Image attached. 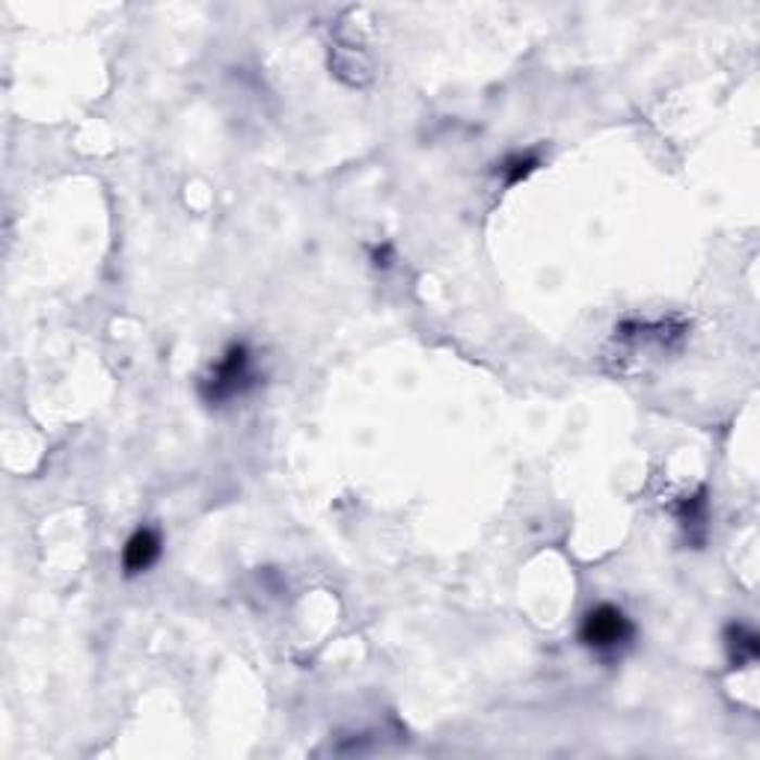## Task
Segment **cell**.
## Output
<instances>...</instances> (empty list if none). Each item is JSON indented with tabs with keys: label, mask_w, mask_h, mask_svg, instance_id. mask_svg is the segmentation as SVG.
Instances as JSON below:
<instances>
[{
	"label": "cell",
	"mask_w": 760,
	"mask_h": 760,
	"mask_svg": "<svg viewBox=\"0 0 760 760\" xmlns=\"http://www.w3.org/2000/svg\"><path fill=\"white\" fill-rule=\"evenodd\" d=\"M258 380H262V375L256 371V357H253L250 345L232 342L208 369V375H202L197 390L208 407H224V404H232L236 398H244L246 392L256 390Z\"/></svg>",
	"instance_id": "1"
},
{
	"label": "cell",
	"mask_w": 760,
	"mask_h": 760,
	"mask_svg": "<svg viewBox=\"0 0 760 760\" xmlns=\"http://www.w3.org/2000/svg\"><path fill=\"white\" fill-rule=\"evenodd\" d=\"M633 638H636V624L616 604L592 606L580 621V642L604 660L621 657L633 645Z\"/></svg>",
	"instance_id": "2"
},
{
	"label": "cell",
	"mask_w": 760,
	"mask_h": 760,
	"mask_svg": "<svg viewBox=\"0 0 760 760\" xmlns=\"http://www.w3.org/2000/svg\"><path fill=\"white\" fill-rule=\"evenodd\" d=\"M161 553H164V541H161V532H157L155 525H137L135 532L128 535V541H125L123 556H119L123 573L128 580H135V577L145 573V570L155 568Z\"/></svg>",
	"instance_id": "3"
},
{
	"label": "cell",
	"mask_w": 760,
	"mask_h": 760,
	"mask_svg": "<svg viewBox=\"0 0 760 760\" xmlns=\"http://www.w3.org/2000/svg\"><path fill=\"white\" fill-rule=\"evenodd\" d=\"M725 650L734 669H746L760 657V638L749 624H727L725 626Z\"/></svg>",
	"instance_id": "4"
},
{
	"label": "cell",
	"mask_w": 760,
	"mask_h": 760,
	"mask_svg": "<svg viewBox=\"0 0 760 760\" xmlns=\"http://www.w3.org/2000/svg\"><path fill=\"white\" fill-rule=\"evenodd\" d=\"M677 515V520H681V525L689 532V541H693V532H698V544L705 541V532H707V491L701 487V491L695 493V496H686L681 503V508L674 511Z\"/></svg>",
	"instance_id": "5"
},
{
	"label": "cell",
	"mask_w": 760,
	"mask_h": 760,
	"mask_svg": "<svg viewBox=\"0 0 760 760\" xmlns=\"http://www.w3.org/2000/svg\"><path fill=\"white\" fill-rule=\"evenodd\" d=\"M541 167V157L535 155V152H515V155H508L499 164V176H503L505 185H520V181H525L535 169Z\"/></svg>",
	"instance_id": "6"
}]
</instances>
